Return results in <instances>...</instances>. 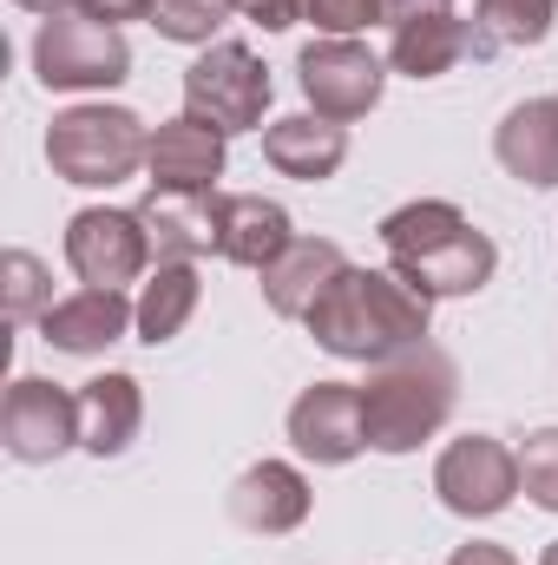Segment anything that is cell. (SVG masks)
Segmentation results:
<instances>
[{"label":"cell","instance_id":"7","mask_svg":"<svg viewBox=\"0 0 558 565\" xmlns=\"http://www.w3.org/2000/svg\"><path fill=\"white\" fill-rule=\"evenodd\" d=\"M296 86L309 99V113L348 126V119H368L388 93V60H375L362 40H329L315 33L302 53H296Z\"/></svg>","mask_w":558,"mask_h":565},{"label":"cell","instance_id":"23","mask_svg":"<svg viewBox=\"0 0 558 565\" xmlns=\"http://www.w3.org/2000/svg\"><path fill=\"white\" fill-rule=\"evenodd\" d=\"M0 309L7 322H40L53 309V277L33 250H7L0 257Z\"/></svg>","mask_w":558,"mask_h":565},{"label":"cell","instance_id":"11","mask_svg":"<svg viewBox=\"0 0 558 565\" xmlns=\"http://www.w3.org/2000/svg\"><path fill=\"white\" fill-rule=\"evenodd\" d=\"M289 447L315 467H348L368 454V422H362V382H309L289 402Z\"/></svg>","mask_w":558,"mask_h":565},{"label":"cell","instance_id":"10","mask_svg":"<svg viewBox=\"0 0 558 565\" xmlns=\"http://www.w3.org/2000/svg\"><path fill=\"white\" fill-rule=\"evenodd\" d=\"M0 447L20 467H46L66 447H79V395H66L46 375H20L0 402Z\"/></svg>","mask_w":558,"mask_h":565},{"label":"cell","instance_id":"29","mask_svg":"<svg viewBox=\"0 0 558 565\" xmlns=\"http://www.w3.org/2000/svg\"><path fill=\"white\" fill-rule=\"evenodd\" d=\"M79 13H93V20H106V26H126V20H144L151 13V0H73Z\"/></svg>","mask_w":558,"mask_h":565},{"label":"cell","instance_id":"22","mask_svg":"<svg viewBox=\"0 0 558 565\" xmlns=\"http://www.w3.org/2000/svg\"><path fill=\"white\" fill-rule=\"evenodd\" d=\"M139 224L151 231L158 257H217V224H211V198L197 191H144Z\"/></svg>","mask_w":558,"mask_h":565},{"label":"cell","instance_id":"27","mask_svg":"<svg viewBox=\"0 0 558 565\" xmlns=\"http://www.w3.org/2000/svg\"><path fill=\"white\" fill-rule=\"evenodd\" d=\"M296 20H309L329 40H355L362 26L382 20V0H296Z\"/></svg>","mask_w":558,"mask_h":565},{"label":"cell","instance_id":"31","mask_svg":"<svg viewBox=\"0 0 558 565\" xmlns=\"http://www.w3.org/2000/svg\"><path fill=\"white\" fill-rule=\"evenodd\" d=\"M447 565H519L506 546H493V540H466V546H453V559Z\"/></svg>","mask_w":558,"mask_h":565},{"label":"cell","instance_id":"30","mask_svg":"<svg viewBox=\"0 0 558 565\" xmlns=\"http://www.w3.org/2000/svg\"><path fill=\"white\" fill-rule=\"evenodd\" d=\"M433 13H453V0H382L388 26H415V20H433Z\"/></svg>","mask_w":558,"mask_h":565},{"label":"cell","instance_id":"15","mask_svg":"<svg viewBox=\"0 0 558 565\" xmlns=\"http://www.w3.org/2000/svg\"><path fill=\"white\" fill-rule=\"evenodd\" d=\"M139 322V302H126V289H73L40 316V335L60 355H106L112 342H126Z\"/></svg>","mask_w":558,"mask_h":565},{"label":"cell","instance_id":"25","mask_svg":"<svg viewBox=\"0 0 558 565\" xmlns=\"http://www.w3.org/2000/svg\"><path fill=\"white\" fill-rule=\"evenodd\" d=\"M158 26V40H178V46H217V26L230 20L224 0H151L144 13Z\"/></svg>","mask_w":558,"mask_h":565},{"label":"cell","instance_id":"3","mask_svg":"<svg viewBox=\"0 0 558 565\" xmlns=\"http://www.w3.org/2000/svg\"><path fill=\"white\" fill-rule=\"evenodd\" d=\"M460 402V369L447 349L420 342V349H401L388 362L368 369L362 382V422H368V447L375 454H415L420 440H433L447 415Z\"/></svg>","mask_w":558,"mask_h":565},{"label":"cell","instance_id":"16","mask_svg":"<svg viewBox=\"0 0 558 565\" xmlns=\"http://www.w3.org/2000/svg\"><path fill=\"white\" fill-rule=\"evenodd\" d=\"M493 158L506 178L533 184V191H558V99L539 93V99H519L500 132H493Z\"/></svg>","mask_w":558,"mask_h":565},{"label":"cell","instance_id":"5","mask_svg":"<svg viewBox=\"0 0 558 565\" xmlns=\"http://www.w3.org/2000/svg\"><path fill=\"white\" fill-rule=\"evenodd\" d=\"M33 79L46 93H106V86L132 79V46L119 26L66 7L53 20H40V33H33Z\"/></svg>","mask_w":558,"mask_h":565},{"label":"cell","instance_id":"14","mask_svg":"<svg viewBox=\"0 0 558 565\" xmlns=\"http://www.w3.org/2000/svg\"><path fill=\"white\" fill-rule=\"evenodd\" d=\"M309 513H315V493H309L302 467H289V460H257V467H244L237 487H230V520H237L244 533L282 540V533H296Z\"/></svg>","mask_w":558,"mask_h":565},{"label":"cell","instance_id":"33","mask_svg":"<svg viewBox=\"0 0 558 565\" xmlns=\"http://www.w3.org/2000/svg\"><path fill=\"white\" fill-rule=\"evenodd\" d=\"M539 565H558V540H552V546H546V553H539Z\"/></svg>","mask_w":558,"mask_h":565},{"label":"cell","instance_id":"17","mask_svg":"<svg viewBox=\"0 0 558 565\" xmlns=\"http://www.w3.org/2000/svg\"><path fill=\"white\" fill-rule=\"evenodd\" d=\"M342 270H348V257H342L335 237H296L270 270H257V289H264V302L277 309L282 322H302Z\"/></svg>","mask_w":558,"mask_h":565},{"label":"cell","instance_id":"28","mask_svg":"<svg viewBox=\"0 0 558 565\" xmlns=\"http://www.w3.org/2000/svg\"><path fill=\"white\" fill-rule=\"evenodd\" d=\"M250 26H264V33H282V26H296V0H244L237 7Z\"/></svg>","mask_w":558,"mask_h":565},{"label":"cell","instance_id":"1","mask_svg":"<svg viewBox=\"0 0 558 565\" xmlns=\"http://www.w3.org/2000/svg\"><path fill=\"white\" fill-rule=\"evenodd\" d=\"M315 349H329L335 362H388L401 349H420L433 329V302L395 270H362L348 264L342 277L322 289V302L302 316Z\"/></svg>","mask_w":558,"mask_h":565},{"label":"cell","instance_id":"24","mask_svg":"<svg viewBox=\"0 0 558 565\" xmlns=\"http://www.w3.org/2000/svg\"><path fill=\"white\" fill-rule=\"evenodd\" d=\"M552 13H558V0H480L473 26L493 46H539L552 33Z\"/></svg>","mask_w":558,"mask_h":565},{"label":"cell","instance_id":"34","mask_svg":"<svg viewBox=\"0 0 558 565\" xmlns=\"http://www.w3.org/2000/svg\"><path fill=\"white\" fill-rule=\"evenodd\" d=\"M224 7H230V13H237V7H244V0H224Z\"/></svg>","mask_w":558,"mask_h":565},{"label":"cell","instance_id":"32","mask_svg":"<svg viewBox=\"0 0 558 565\" xmlns=\"http://www.w3.org/2000/svg\"><path fill=\"white\" fill-rule=\"evenodd\" d=\"M13 7H26V13H40V20H53V13H66L73 0H13Z\"/></svg>","mask_w":558,"mask_h":565},{"label":"cell","instance_id":"4","mask_svg":"<svg viewBox=\"0 0 558 565\" xmlns=\"http://www.w3.org/2000/svg\"><path fill=\"white\" fill-rule=\"evenodd\" d=\"M151 151V126L132 106H66L46 126V164L53 178L79 191H112L126 184Z\"/></svg>","mask_w":558,"mask_h":565},{"label":"cell","instance_id":"6","mask_svg":"<svg viewBox=\"0 0 558 565\" xmlns=\"http://www.w3.org/2000/svg\"><path fill=\"white\" fill-rule=\"evenodd\" d=\"M270 99H277V79H270V66L244 40H217V46H204L184 66V113L204 119V126H217L224 139L264 132Z\"/></svg>","mask_w":558,"mask_h":565},{"label":"cell","instance_id":"18","mask_svg":"<svg viewBox=\"0 0 558 565\" xmlns=\"http://www.w3.org/2000/svg\"><path fill=\"white\" fill-rule=\"evenodd\" d=\"M493 53H500V46H493L473 20H453V13L395 26V40H388V66L408 73V79H440V73H453L460 60H493Z\"/></svg>","mask_w":558,"mask_h":565},{"label":"cell","instance_id":"9","mask_svg":"<svg viewBox=\"0 0 558 565\" xmlns=\"http://www.w3.org/2000/svg\"><path fill=\"white\" fill-rule=\"evenodd\" d=\"M66 264L86 289H126V282L151 277V231L139 224V211H73L66 224Z\"/></svg>","mask_w":558,"mask_h":565},{"label":"cell","instance_id":"21","mask_svg":"<svg viewBox=\"0 0 558 565\" xmlns=\"http://www.w3.org/2000/svg\"><path fill=\"white\" fill-rule=\"evenodd\" d=\"M197 296H204V277H197L191 257H158V270L139 282V322H132V335H139L144 349L178 342L184 322L197 316Z\"/></svg>","mask_w":558,"mask_h":565},{"label":"cell","instance_id":"20","mask_svg":"<svg viewBox=\"0 0 558 565\" xmlns=\"http://www.w3.org/2000/svg\"><path fill=\"white\" fill-rule=\"evenodd\" d=\"M139 427H144L139 375L106 369V375H93V382L79 388V447H86L93 460H119V454L139 440Z\"/></svg>","mask_w":558,"mask_h":565},{"label":"cell","instance_id":"19","mask_svg":"<svg viewBox=\"0 0 558 565\" xmlns=\"http://www.w3.org/2000/svg\"><path fill=\"white\" fill-rule=\"evenodd\" d=\"M264 158L296 184H322L348 164V126L322 119V113H289L264 126Z\"/></svg>","mask_w":558,"mask_h":565},{"label":"cell","instance_id":"8","mask_svg":"<svg viewBox=\"0 0 558 565\" xmlns=\"http://www.w3.org/2000/svg\"><path fill=\"white\" fill-rule=\"evenodd\" d=\"M433 493L453 520H493L519 500V447L493 434H460L433 460Z\"/></svg>","mask_w":558,"mask_h":565},{"label":"cell","instance_id":"13","mask_svg":"<svg viewBox=\"0 0 558 565\" xmlns=\"http://www.w3.org/2000/svg\"><path fill=\"white\" fill-rule=\"evenodd\" d=\"M211 224H217V257L244 264V270H270L296 244L289 211L277 198H257V191H211Z\"/></svg>","mask_w":558,"mask_h":565},{"label":"cell","instance_id":"12","mask_svg":"<svg viewBox=\"0 0 558 565\" xmlns=\"http://www.w3.org/2000/svg\"><path fill=\"white\" fill-rule=\"evenodd\" d=\"M224 164H230V139L217 126H204L191 113L151 126V151H144L151 191H197V198H211L217 178H224Z\"/></svg>","mask_w":558,"mask_h":565},{"label":"cell","instance_id":"2","mask_svg":"<svg viewBox=\"0 0 558 565\" xmlns=\"http://www.w3.org/2000/svg\"><path fill=\"white\" fill-rule=\"evenodd\" d=\"M382 250H388V270L401 282H415L427 302L480 296L500 270L493 237L447 198H415V204L388 211L382 217Z\"/></svg>","mask_w":558,"mask_h":565},{"label":"cell","instance_id":"26","mask_svg":"<svg viewBox=\"0 0 558 565\" xmlns=\"http://www.w3.org/2000/svg\"><path fill=\"white\" fill-rule=\"evenodd\" d=\"M519 493L539 513H558V427H533L519 440Z\"/></svg>","mask_w":558,"mask_h":565}]
</instances>
